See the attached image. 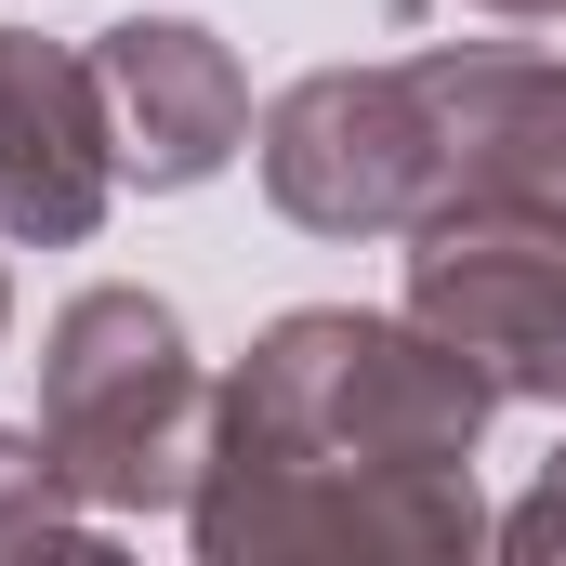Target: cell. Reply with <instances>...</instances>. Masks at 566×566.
<instances>
[{
    "label": "cell",
    "mask_w": 566,
    "mask_h": 566,
    "mask_svg": "<svg viewBox=\"0 0 566 566\" xmlns=\"http://www.w3.org/2000/svg\"><path fill=\"white\" fill-rule=\"evenodd\" d=\"M501 422V369L434 343L396 303H290L211 382V434L238 448H343V461H474Z\"/></svg>",
    "instance_id": "1"
},
{
    "label": "cell",
    "mask_w": 566,
    "mask_h": 566,
    "mask_svg": "<svg viewBox=\"0 0 566 566\" xmlns=\"http://www.w3.org/2000/svg\"><path fill=\"white\" fill-rule=\"evenodd\" d=\"M27 422L66 448L93 514H185V488L211 461V369L158 290L93 277L40 329V409Z\"/></svg>",
    "instance_id": "2"
},
{
    "label": "cell",
    "mask_w": 566,
    "mask_h": 566,
    "mask_svg": "<svg viewBox=\"0 0 566 566\" xmlns=\"http://www.w3.org/2000/svg\"><path fill=\"white\" fill-rule=\"evenodd\" d=\"M185 541L211 566L264 554H356V566H461L488 527L474 461H343V448H238L211 434L185 488Z\"/></svg>",
    "instance_id": "3"
},
{
    "label": "cell",
    "mask_w": 566,
    "mask_h": 566,
    "mask_svg": "<svg viewBox=\"0 0 566 566\" xmlns=\"http://www.w3.org/2000/svg\"><path fill=\"white\" fill-rule=\"evenodd\" d=\"M251 171L303 238H409L448 185L422 66H303L251 119Z\"/></svg>",
    "instance_id": "4"
},
{
    "label": "cell",
    "mask_w": 566,
    "mask_h": 566,
    "mask_svg": "<svg viewBox=\"0 0 566 566\" xmlns=\"http://www.w3.org/2000/svg\"><path fill=\"white\" fill-rule=\"evenodd\" d=\"M409 316L434 343H461L474 369H501V396H514L566 316V224L514 211V198H434L409 224Z\"/></svg>",
    "instance_id": "5"
},
{
    "label": "cell",
    "mask_w": 566,
    "mask_h": 566,
    "mask_svg": "<svg viewBox=\"0 0 566 566\" xmlns=\"http://www.w3.org/2000/svg\"><path fill=\"white\" fill-rule=\"evenodd\" d=\"M106 198H119V119H106L93 53L0 27V238L80 251L106 224Z\"/></svg>",
    "instance_id": "6"
},
{
    "label": "cell",
    "mask_w": 566,
    "mask_h": 566,
    "mask_svg": "<svg viewBox=\"0 0 566 566\" xmlns=\"http://www.w3.org/2000/svg\"><path fill=\"white\" fill-rule=\"evenodd\" d=\"M93 80L119 119V185H145V198H185L251 145V66L198 13H119L93 40Z\"/></svg>",
    "instance_id": "7"
},
{
    "label": "cell",
    "mask_w": 566,
    "mask_h": 566,
    "mask_svg": "<svg viewBox=\"0 0 566 566\" xmlns=\"http://www.w3.org/2000/svg\"><path fill=\"white\" fill-rule=\"evenodd\" d=\"M409 66L434 93V158H448L434 198H514V211L566 224V66L554 53L448 40V53H409Z\"/></svg>",
    "instance_id": "8"
},
{
    "label": "cell",
    "mask_w": 566,
    "mask_h": 566,
    "mask_svg": "<svg viewBox=\"0 0 566 566\" xmlns=\"http://www.w3.org/2000/svg\"><path fill=\"white\" fill-rule=\"evenodd\" d=\"M106 527H119V514L80 501V474H66L53 434L0 422V554H106Z\"/></svg>",
    "instance_id": "9"
},
{
    "label": "cell",
    "mask_w": 566,
    "mask_h": 566,
    "mask_svg": "<svg viewBox=\"0 0 566 566\" xmlns=\"http://www.w3.org/2000/svg\"><path fill=\"white\" fill-rule=\"evenodd\" d=\"M501 554H514V566H566V448L541 461V488L501 514Z\"/></svg>",
    "instance_id": "10"
},
{
    "label": "cell",
    "mask_w": 566,
    "mask_h": 566,
    "mask_svg": "<svg viewBox=\"0 0 566 566\" xmlns=\"http://www.w3.org/2000/svg\"><path fill=\"white\" fill-rule=\"evenodd\" d=\"M514 396H541V409H566V316H554V343L527 356V382H514Z\"/></svg>",
    "instance_id": "11"
},
{
    "label": "cell",
    "mask_w": 566,
    "mask_h": 566,
    "mask_svg": "<svg viewBox=\"0 0 566 566\" xmlns=\"http://www.w3.org/2000/svg\"><path fill=\"white\" fill-rule=\"evenodd\" d=\"M474 13H501V27H554L566 0H474Z\"/></svg>",
    "instance_id": "12"
},
{
    "label": "cell",
    "mask_w": 566,
    "mask_h": 566,
    "mask_svg": "<svg viewBox=\"0 0 566 566\" xmlns=\"http://www.w3.org/2000/svg\"><path fill=\"white\" fill-rule=\"evenodd\" d=\"M0 343H13V264H0Z\"/></svg>",
    "instance_id": "13"
}]
</instances>
